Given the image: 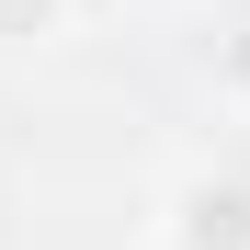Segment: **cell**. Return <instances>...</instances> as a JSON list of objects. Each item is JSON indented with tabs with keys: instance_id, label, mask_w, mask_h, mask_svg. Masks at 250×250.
Instances as JSON below:
<instances>
[{
	"instance_id": "cell-1",
	"label": "cell",
	"mask_w": 250,
	"mask_h": 250,
	"mask_svg": "<svg viewBox=\"0 0 250 250\" xmlns=\"http://www.w3.org/2000/svg\"><path fill=\"white\" fill-rule=\"evenodd\" d=\"M159 250H250V171H171L159 182Z\"/></svg>"
},
{
	"instance_id": "cell-2",
	"label": "cell",
	"mask_w": 250,
	"mask_h": 250,
	"mask_svg": "<svg viewBox=\"0 0 250 250\" xmlns=\"http://www.w3.org/2000/svg\"><path fill=\"white\" fill-rule=\"evenodd\" d=\"M68 23H80V0H0V57H46V46H68Z\"/></svg>"
}]
</instances>
